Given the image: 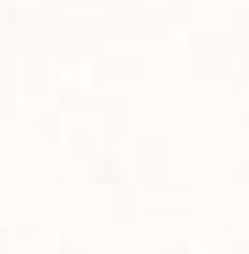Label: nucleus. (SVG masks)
I'll return each mask as SVG.
<instances>
[]
</instances>
